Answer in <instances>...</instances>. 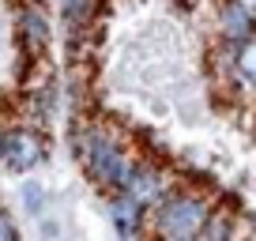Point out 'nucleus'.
<instances>
[{
  "mask_svg": "<svg viewBox=\"0 0 256 241\" xmlns=\"http://www.w3.org/2000/svg\"><path fill=\"white\" fill-rule=\"evenodd\" d=\"M124 192H128V196H136V200L144 204L147 211H151L154 204H158L162 196L170 192V188H166V174H162L154 162H136V170H132V181H128Z\"/></svg>",
  "mask_w": 256,
  "mask_h": 241,
  "instance_id": "7",
  "label": "nucleus"
},
{
  "mask_svg": "<svg viewBox=\"0 0 256 241\" xmlns=\"http://www.w3.org/2000/svg\"><path fill=\"white\" fill-rule=\"evenodd\" d=\"M16 42H19L26 60H42L46 56L49 42H53V26H49L42 0H26L23 8L16 12Z\"/></svg>",
  "mask_w": 256,
  "mask_h": 241,
  "instance_id": "3",
  "label": "nucleus"
},
{
  "mask_svg": "<svg viewBox=\"0 0 256 241\" xmlns=\"http://www.w3.org/2000/svg\"><path fill=\"white\" fill-rule=\"evenodd\" d=\"M211 215V204L192 188H170L151 211H147V230L166 241H192L200 238L204 218Z\"/></svg>",
  "mask_w": 256,
  "mask_h": 241,
  "instance_id": "2",
  "label": "nucleus"
},
{
  "mask_svg": "<svg viewBox=\"0 0 256 241\" xmlns=\"http://www.w3.org/2000/svg\"><path fill=\"white\" fill-rule=\"evenodd\" d=\"M16 238H19V226H16V218H12L4 208H0V241H16Z\"/></svg>",
  "mask_w": 256,
  "mask_h": 241,
  "instance_id": "13",
  "label": "nucleus"
},
{
  "mask_svg": "<svg viewBox=\"0 0 256 241\" xmlns=\"http://www.w3.org/2000/svg\"><path fill=\"white\" fill-rule=\"evenodd\" d=\"M23 98H26V110H30V124H46V120L56 113V98H60V87H56L53 76H42L38 83H26Z\"/></svg>",
  "mask_w": 256,
  "mask_h": 241,
  "instance_id": "8",
  "label": "nucleus"
},
{
  "mask_svg": "<svg viewBox=\"0 0 256 241\" xmlns=\"http://www.w3.org/2000/svg\"><path fill=\"white\" fill-rule=\"evenodd\" d=\"M68 144H72V154L87 177L106 192H117V188H128L132 181V170H136V154L124 151L120 140L106 128L102 120H76L72 132H68Z\"/></svg>",
  "mask_w": 256,
  "mask_h": 241,
  "instance_id": "1",
  "label": "nucleus"
},
{
  "mask_svg": "<svg viewBox=\"0 0 256 241\" xmlns=\"http://www.w3.org/2000/svg\"><path fill=\"white\" fill-rule=\"evenodd\" d=\"M215 26H218V38L234 42V46L256 38V4L252 0H222Z\"/></svg>",
  "mask_w": 256,
  "mask_h": 241,
  "instance_id": "5",
  "label": "nucleus"
},
{
  "mask_svg": "<svg viewBox=\"0 0 256 241\" xmlns=\"http://www.w3.org/2000/svg\"><path fill=\"white\" fill-rule=\"evenodd\" d=\"M42 158H46V140L34 124H12L4 132V158L0 162L12 174H30Z\"/></svg>",
  "mask_w": 256,
  "mask_h": 241,
  "instance_id": "4",
  "label": "nucleus"
},
{
  "mask_svg": "<svg viewBox=\"0 0 256 241\" xmlns=\"http://www.w3.org/2000/svg\"><path fill=\"white\" fill-rule=\"evenodd\" d=\"M238 76H241V83H252L256 87V38L238 46Z\"/></svg>",
  "mask_w": 256,
  "mask_h": 241,
  "instance_id": "11",
  "label": "nucleus"
},
{
  "mask_svg": "<svg viewBox=\"0 0 256 241\" xmlns=\"http://www.w3.org/2000/svg\"><path fill=\"white\" fill-rule=\"evenodd\" d=\"M4 132H8V124H0V158H4Z\"/></svg>",
  "mask_w": 256,
  "mask_h": 241,
  "instance_id": "14",
  "label": "nucleus"
},
{
  "mask_svg": "<svg viewBox=\"0 0 256 241\" xmlns=\"http://www.w3.org/2000/svg\"><path fill=\"white\" fill-rule=\"evenodd\" d=\"M42 204H46V196H42L38 181H26V185H23V208H26V215H38Z\"/></svg>",
  "mask_w": 256,
  "mask_h": 241,
  "instance_id": "12",
  "label": "nucleus"
},
{
  "mask_svg": "<svg viewBox=\"0 0 256 241\" xmlns=\"http://www.w3.org/2000/svg\"><path fill=\"white\" fill-rule=\"evenodd\" d=\"M110 222L120 238H144L147 234V208L136 196H128L124 188H117V192H110Z\"/></svg>",
  "mask_w": 256,
  "mask_h": 241,
  "instance_id": "6",
  "label": "nucleus"
},
{
  "mask_svg": "<svg viewBox=\"0 0 256 241\" xmlns=\"http://www.w3.org/2000/svg\"><path fill=\"white\" fill-rule=\"evenodd\" d=\"M60 19L72 26H94L98 0H60Z\"/></svg>",
  "mask_w": 256,
  "mask_h": 241,
  "instance_id": "9",
  "label": "nucleus"
},
{
  "mask_svg": "<svg viewBox=\"0 0 256 241\" xmlns=\"http://www.w3.org/2000/svg\"><path fill=\"white\" fill-rule=\"evenodd\" d=\"M200 238H204V241H226V238H234V222L222 215V211H211V215L204 218Z\"/></svg>",
  "mask_w": 256,
  "mask_h": 241,
  "instance_id": "10",
  "label": "nucleus"
}]
</instances>
